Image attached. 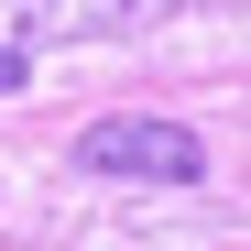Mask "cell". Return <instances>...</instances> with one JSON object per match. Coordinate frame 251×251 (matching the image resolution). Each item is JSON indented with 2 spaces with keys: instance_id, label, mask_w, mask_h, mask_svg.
I'll return each mask as SVG.
<instances>
[{
  "instance_id": "cell-3",
  "label": "cell",
  "mask_w": 251,
  "mask_h": 251,
  "mask_svg": "<svg viewBox=\"0 0 251 251\" xmlns=\"http://www.w3.org/2000/svg\"><path fill=\"white\" fill-rule=\"evenodd\" d=\"M11 88H22V55H11V44H0V99H11Z\"/></svg>"
},
{
  "instance_id": "cell-1",
  "label": "cell",
  "mask_w": 251,
  "mask_h": 251,
  "mask_svg": "<svg viewBox=\"0 0 251 251\" xmlns=\"http://www.w3.org/2000/svg\"><path fill=\"white\" fill-rule=\"evenodd\" d=\"M76 164H88V175L197 186V175H207V142L186 131V120H88V131H76Z\"/></svg>"
},
{
  "instance_id": "cell-2",
  "label": "cell",
  "mask_w": 251,
  "mask_h": 251,
  "mask_svg": "<svg viewBox=\"0 0 251 251\" xmlns=\"http://www.w3.org/2000/svg\"><path fill=\"white\" fill-rule=\"evenodd\" d=\"M175 0H0V44L33 55V44H99V33H131Z\"/></svg>"
}]
</instances>
